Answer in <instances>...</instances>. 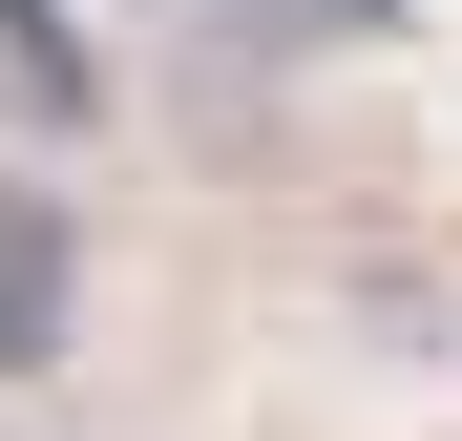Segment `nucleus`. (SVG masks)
Masks as SVG:
<instances>
[{
  "instance_id": "f257e3e1",
  "label": "nucleus",
  "mask_w": 462,
  "mask_h": 441,
  "mask_svg": "<svg viewBox=\"0 0 462 441\" xmlns=\"http://www.w3.org/2000/svg\"><path fill=\"white\" fill-rule=\"evenodd\" d=\"M63 294H85L63 189H22V169H0V379H42V357H63Z\"/></svg>"
},
{
  "instance_id": "f03ea898",
  "label": "nucleus",
  "mask_w": 462,
  "mask_h": 441,
  "mask_svg": "<svg viewBox=\"0 0 462 441\" xmlns=\"http://www.w3.org/2000/svg\"><path fill=\"white\" fill-rule=\"evenodd\" d=\"M0 85H22L42 126H63V106H85V42H63V0H0Z\"/></svg>"
}]
</instances>
